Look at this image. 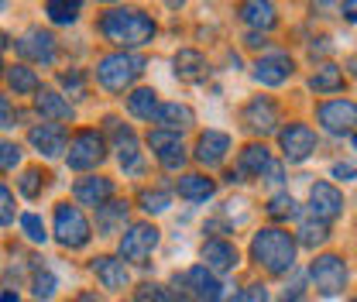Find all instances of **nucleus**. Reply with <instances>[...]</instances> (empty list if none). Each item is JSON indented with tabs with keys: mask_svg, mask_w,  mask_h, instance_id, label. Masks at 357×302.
Segmentation results:
<instances>
[{
	"mask_svg": "<svg viewBox=\"0 0 357 302\" xmlns=\"http://www.w3.org/2000/svg\"><path fill=\"white\" fill-rule=\"evenodd\" d=\"M3 45H10V38H7V35L0 31V48H3Z\"/></svg>",
	"mask_w": 357,
	"mask_h": 302,
	"instance_id": "obj_48",
	"label": "nucleus"
},
{
	"mask_svg": "<svg viewBox=\"0 0 357 302\" xmlns=\"http://www.w3.org/2000/svg\"><path fill=\"white\" fill-rule=\"evenodd\" d=\"M155 248H158V227L155 223H134V227H128V234L121 237V261L144 264Z\"/></svg>",
	"mask_w": 357,
	"mask_h": 302,
	"instance_id": "obj_8",
	"label": "nucleus"
},
{
	"mask_svg": "<svg viewBox=\"0 0 357 302\" xmlns=\"http://www.w3.org/2000/svg\"><path fill=\"white\" fill-rule=\"evenodd\" d=\"M128 110H131L137 121H155V110H158V93L151 86H141L134 89L128 96Z\"/></svg>",
	"mask_w": 357,
	"mask_h": 302,
	"instance_id": "obj_28",
	"label": "nucleus"
},
{
	"mask_svg": "<svg viewBox=\"0 0 357 302\" xmlns=\"http://www.w3.org/2000/svg\"><path fill=\"white\" fill-rule=\"evenodd\" d=\"M103 158H107V141H103L96 130H79V134L69 141V155H66L69 169L86 172V169H96Z\"/></svg>",
	"mask_w": 357,
	"mask_h": 302,
	"instance_id": "obj_5",
	"label": "nucleus"
},
{
	"mask_svg": "<svg viewBox=\"0 0 357 302\" xmlns=\"http://www.w3.org/2000/svg\"><path fill=\"white\" fill-rule=\"evenodd\" d=\"M7 83L14 93H38V76L28 66H10L7 69Z\"/></svg>",
	"mask_w": 357,
	"mask_h": 302,
	"instance_id": "obj_32",
	"label": "nucleus"
},
{
	"mask_svg": "<svg viewBox=\"0 0 357 302\" xmlns=\"http://www.w3.org/2000/svg\"><path fill=\"white\" fill-rule=\"evenodd\" d=\"M17 52L28 59V62H38V66H52L55 55H59V45H55V35L52 31H42V28H31L17 38Z\"/></svg>",
	"mask_w": 357,
	"mask_h": 302,
	"instance_id": "obj_11",
	"label": "nucleus"
},
{
	"mask_svg": "<svg viewBox=\"0 0 357 302\" xmlns=\"http://www.w3.org/2000/svg\"><path fill=\"white\" fill-rule=\"evenodd\" d=\"M21 230H24V237L31 241V244H45L48 241V234H45V223L38 213H24L21 216Z\"/></svg>",
	"mask_w": 357,
	"mask_h": 302,
	"instance_id": "obj_37",
	"label": "nucleus"
},
{
	"mask_svg": "<svg viewBox=\"0 0 357 302\" xmlns=\"http://www.w3.org/2000/svg\"><path fill=\"white\" fill-rule=\"evenodd\" d=\"M155 124H162L158 130L176 134V130H182V128H189V124H192V110H189L185 103H162V107L155 110Z\"/></svg>",
	"mask_w": 357,
	"mask_h": 302,
	"instance_id": "obj_24",
	"label": "nucleus"
},
{
	"mask_svg": "<svg viewBox=\"0 0 357 302\" xmlns=\"http://www.w3.org/2000/svg\"><path fill=\"white\" fill-rule=\"evenodd\" d=\"M14 220V196H10V189L0 182V227H7Z\"/></svg>",
	"mask_w": 357,
	"mask_h": 302,
	"instance_id": "obj_41",
	"label": "nucleus"
},
{
	"mask_svg": "<svg viewBox=\"0 0 357 302\" xmlns=\"http://www.w3.org/2000/svg\"><path fill=\"white\" fill-rule=\"evenodd\" d=\"M45 14H48V21H52V24H73V21L79 17V3L52 0V3H45Z\"/></svg>",
	"mask_w": 357,
	"mask_h": 302,
	"instance_id": "obj_33",
	"label": "nucleus"
},
{
	"mask_svg": "<svg viewBox=\"0 0 357 302\" xmlns=\"http://www.w3.org/2000/svg\"><path fill=\"white\" fill-rule=\"evenodd\" d=\"M310 275L319 296H340L347 289V264H344V258H337V255H319V258L312 261Z\"/></svg>",
	"mask_w": 357,
	"mask_h": 302,
	"instance_id": "obj_6",
	"label": "nucleus"
},
{
	"mask_svg": "<svg viewBox=\"0 0 357 302\" xmlns=\"http://www.w3.org/2000/svg\"><path fill=\"white\" fill-rule=\"evenodd\" d=\"M137 302H176V296L169 292V289H162V285H141L137 289Z\"/></svg>",
	"mask_w": 357,
	"mask_h": 302,
	"instance_id": "obj_40",
	"label": "nucleus"
},
{
	"mask_svg": "<svg viewBox=\"0 0 357 302\" xmlns=\"http://www.w3.org/2000/svg\"><path fill=\"white\" fill-rule=\"evenodd\" d=\"M241 21L244 24H251V28H261V31H268V28H275V21H278V14H275V7L271 3H244L241 7Z\"/></svg>",
	"mask_w": 357,
	"mask_h": 302,
	"instance_id": "obj_29",
	"label": "nucleus"
},
{
	"mask_svg": "<svg viewBox=\"0 0 357 302\" xmlns=\"http://www.w3.org/2000/svg\"><path fill=\"white\" fill-rule=\"evenodd\" d=\"M271 165H275V162H271V151H268L265 144H248V148L241 151V169H237V179H241V175L265 179Z\"/></svg>",
	"mask_w": 357,
	"mask_h": 302,
	"instance_id": "obj_22",
	"label": "nucleus"
},
{
	"mask_svg": "<svg viewBox=\"0 0 357 302\" xmlns=\"http://www.w3.org/2000/svg\"><path fill=\"white\" fill-rule=\"evenodd\" d=\"M0 302H17V296H10V292H3V296H0Z\"/></svg>",
	"mask_w": 357,
	"mask_h": 302,
	"instance_id": "obj_46",
	"label": "nucleus"
},
{
	"mask_svg": "<svg viewBox=\"0 0 357 302\" xmlns=\"http://www.w3.org/2000/svg\"><path fill=\"white\" fill-rule=\"evenodd\" d=\"M55 289H59V282H55V275L52 271H35L31 275V292H35V299L45 302L55 296Z\"/></svg>",
	"mask_w": 357,
	"mask_h": 302,
	"instance_id": "obj_36",
	"label": "nucleus"
},
{
	"mask_svg": "<svg viewBox=\"0 0 357 302\" xmlns=\"http://www.w3.org/2000/svg\"><path fill=\"white\" fill-rule=\"evenodd\" d=\"M340 86H344V73L337 66H330V62L319 66L310 80V89H316V93H337Z\"/></svg>",
	"mask_w": 357,
	"mask_h": 302,
	"instance_id": "obj_30",
	"label": "nucleus"
},
{
	"mask_svg": "<svg viewBox=\"0 0 357 302\" xmlns=\"http://www.w3.org/2000/svg\"><path fill=\"white\" fill-rule=\"evenodd\" d=\"M234 302H268V289L265 285H248L234 296Z\"/></svg>",
	"mask_w": 357,
	"mask_h": 302,
	"instance_id": "obj_42",
	"label": "nucleus"
},
{
	"mask_svg": "<svg viewBox=\"0 0 357 302\" xmlns=\"http://www.w3.org/2000/svg\"><path fill=\"white\" fill-rule=\"evenodd\" d=\"M35 107H38V114H42V117H48L52 124H59V121H73V107H69V100H62L55 89H42V86H38Z\"/></svg>",
	"mask_w": 357,
	"mask_h": 302,
	"instance_id": "obj_23",
	"label": "nucleus"
},
{
	"mask_svg": "<svg viewBox=\"0 0 357 302\" xmlns=\"http://www.w3.org/2000/svg\"><path fill=\"white\" fill-rule=\"evenodd\" d=\"M333 175H337V179H344V182H351V179H354V165H351V162H347V165H344V162H337V165H333Z\"/></svg>",
	"mask_w": 357,
	"mask_h": 302,
	"instance_id": "obj_45",
	"label": "nucleus"
},
{
	"mask_svg": "<svg viewBox=\"0 0 357 302\" xmlns=\"http://www.w3.org/2000/svg\"><path fill=\"white\" fill-rule=\"evenodd\" d=\"M100 31H103L107 42L137 48V45H148L155 38V21L144 10H137V7H114V10L103 14Z\"/></svg>",
	"mask_w": 357,
	"mask_h": 302,
	"instance_id": "obj_1",
	"label": "nucleus"
},
{
	"mask_svg": "<svg viewBox=\"0 0 357 302\" xmlns=\"http://www.w3.org/2000/svg\"><path fill=\"white\" fill-rule=\"evenodd\" d=\"M316 117H319V124L330 130V134L344 137V134H354L357 107H354V100H326V103H319Z\"/></svg>",
	"mask_w": 357,
	"mask_h": 302,
	"instance_id": "obj_9",
	"label": "nucleus"
},
{
	"mask_svg": "<svg viewBox=\"0 0 357 302\" xmlns=\"http://www.w3.org/2000/svg\"><path fill=\"white\" fill-rule=\"evenodd\" d=\"M292 76V59L285 52H268L255 62V80L261 86H282Z\"/></svg>",
	"mask_w": 357,
	"mask_h": 302,
	"instance_id": "obj_14",
	"label": "nucleus"
},
{
	"mask_svg": "<svg viewBox=\"0 0 357 302\" xmlns=\"http://www.w3.org/2000/svg\"><path fill=\"white\" fill-rule=\"evenodd\" d=\"M310 210L323 223L337 220V216L344 213V192L337 186H330V182H316L310 189Z\"/></svg>",
	"mask_w": 357,
	"mask_h": 302,
	"instance_id": "obj_12",
	"label": "nucleus"
},
{
	"mask_svg": "<svg viewBox=\"0 0 357 302\" xmlns=\"http://www.w3.org/2000/svg\"><path fill=\"white\" fill-rule=\"evenodd\" d=\"M124 223H128V203H103L96 210V234L100 237L124 234Z\"/></svg>",
	"mask_w": 357,
	"mask_h": 302,
	"instance_id": "obj_21",
	"label": "nucleus"
},
{
	"mask_svg": "<svg viewBox=\"0 0 357 302\" xmlns=\"http://www.w3.org/2000/svg\"><path fill=\"white\" fill-rule=\"evenodd\" d=\"M169 203H172L169 192H158V189H155V192H151V189L141 192V210H144V213H165Z\"/></svg>",
	"mask_w": 357,
	"mask_h": 302,
	"instance_id": "obj_38",
	"label": "nucleus"
},
{
	"mask_svg": "<svg viewBox=\"0 0 357 302\" xmlns=\"http://www.w3.org/2000/svg\"><path fill=\"white\" fill-rule=\"evenodd\" d=\"M62 86L73 89V93L79 96V93H83V73H79V69H73V73H62Z\"/></svg>",
	"mask_w": 357,
	"mask_h": 302,
	"instance_id": "obj_43",
	"label": "nucleus"
},
{
	"mask_svg": "<svg viewBox=\"0 0 357 302\" xmlns=\"http://www.w3.org/2000/svg\"><path fill=\"white\" fill-rule=\"evenodd\" d=\"M45 182H48V172H42V169H24L21 179H17V189H21L28 199H35L45 189Z\"/></svg>",
	"mask_w": 357,
	"mask_h": 302,
	"instance_id": "obj_34",
	"label": "nucleus"
},
{
	"mask_svg": "<svg viewBox=\"0 0 357 302\" xmlns=\"http://www.w3.org/2000/svg\"><path fill=\"white\" fill-rule=\"evenodd\" d=\"M326 237H330V223H323V220H316V216H306V220L299 223V244H303V248H319Z\"/></svg>",
	"mask_w": 357,
	"mask_h": 302,
	"instance_id": "obj_31",
	"label": "nucleus"
},
{
	"mask_svg": "<svg viewBox=\"0 0 357 302\" xmlns=\"http://www.w3.org/2000/svg\"><path fill=\"white\" fill-rule=\"evenodd\" d=\"M89 237H93V230H89V220L83 216V210L59 203L55 206V241L69 251H79L89 244Z\"/></svg>",
	"mask_w": 357,
	"mask_h": 302,
	"instance_id": "obj_4",
	"label": "nucleus"
},
{
	"mask_svg": "<svg viewBox=\"0 0 357 302\" xmlns=\"http://www.w3.org/2000/svg\"><path fill=\"white\" fill-rule=\"evenodd\" d=\"M176 76L185 80V83H196L206 76V59L196 52V48H182L176 55Z\"/></svg>",
	"mask_w": 357,
	"mask_h": 302,
	"instance_id": "obj_26",
	"label": "nucleus"
},
{
	"mask_svg": "<svg viewBox=\"0 0 357 302\" xmlns=\"http://www.w3.org/2000/svg\"><path fill=\"white\" fill-rule=\"evenodd\" d=\"M227 151H230V137H227L223 130H206V134H199V141H196V162L206 165V169L220 165L223 158H227Z\"/></svg>",
	"mask_w": 357,
	"mask_h": 302,
	"instance_id": "obj_18",
	"label": "nucleus"
},
{
	"mask_svg": "<svg viewBox=\"0 0 357 302\" xmlns=\"http://www.w3.org/2000/svg\"><path fill=\"white\" fill-rule=\"evenodd\" d=\"M17 165H21V148L14 141H3L0 137V172H10Z\"/></svg>",
	"mask_w": 357,
	"mask_h": 302,
	"instance_id": "obj_39",
	"label": "nucleus"
},
{
	"mask_svg": "<svg viewBox=\"0 0 357 302\" xmlns=\"http://www.w3.org/2000/svg\"><path fill=\"white\" fill-rule=\"evenodd\" d=\"M110 124V130L117 134V158H121V169L131 175H141L144 172V162H141V151H137V137H134L131 128H121L114 117L107 121Z\"/></svg>",
	"mask_w": 357,
	"mask_h": 302,
	"instance_id": "obj_16",
	"label": "nucleus"
},
{
	"mask_svg": "<svg viewBox=\"0 0 357 302\" xmlns=\"http://www.w3.org/2000/svg\"><path fill=\"white\" fill-rule=\"evenodd\" d=\"M199 258L206 261V264H203L206 271H234L241 255H237V248H234L230 241H206V244L199 248Z\"/></svg>",
	"mask_w": 357,
	"mask_h": 302,
	"instance_id": "obj_19",
	"label": "nucleus"
},
{
	"mask_svg": "<svg viewBox=\"0 0 357 302\" xmlns=\"http://www.w3.org/2000/svg\"><path fill=\"white\" fill-rule=\"evenodd\" d=\"M28 141L42 151L45 158H59V155L66 151L69 134H66V124H42V128H31Z\"/></svg>",
	"mask_w": 357,
	"mask_h": 302,
	"instance_id": "obj_17",
	"label": "nucleus"
},
{
	"mask_svg": "<svg viewBox=\"0 0 357 302\" xmlns=\"http://www.w3.org/2000/svg\"><path fill=\"white\" fill-rule=\"evenodd\" d=\"M144 66H148V62H144V55H137V52H114V55H103V59L96 62V80L103 83V89H110V93H124V89L144 73Z\"/></svg>",
	"mask_w": 357,
	"mask_h": 302,
	"instance_id": "obj_3",
	"label": "nucleus"
},
{
	"mask_svg": "<svg viewBox=\"0 0 357 302\" xmlns=\"http://www.w3.org/2000/svg\"><path fill=\"white\" fill-rule=\"evenodd\" d=\"M278 141H282V155H285V162H306L312 151H316V130L310 124H289V128L278 134Z\"/></svg>",
	"mask_w": 357,
	"mask_h": 302,
	"instance_id": "obj_10",
	"label": "nucleus"
},
{
	"mask_svg": "<svg viewBox=\"0 0 357 302\" xmlns=\"http://www.w3.org/2000/svg\"><path fill=\"white\" fill-rule=\"evenodd\" d=\"M241 121H244V128L248 130H258V134H268V130L278 128V107L268 100V96H255L248 107H244V114H241Z\"/></svg>",
	"mask_w": 357,
	"mask_h": 302,
	"instance_id": "obj_15",
	"label": "nucleus"
},
{
	"mask_svg": "<svg viewBox=\"0 0 357 302\" xmlns=\"http://www.w3.org/2000/svg\"><path fill=\"white\" fill-rule=\"evenodd\" d=\"M178 196L182 199H189V203H203V199H210L213 196V179H206V175H182L176 182Z\"/></svg>",
	"mask_w": 357,
	"mask_h": 302,
	"instance_id": "obj_27",
	"label": "nucleus"
},
{
	"mask_svg": "<svg viewBox=\"0 0 357 302\" xmlns=\"http://www.w3.org/2000/svg\"><path fill=\"white\" fill-rule=\"evenodd\" d=\"M10 117H14V110H10L7 96H0V128H10Z\"/></svg>",
	"mask_w": 357,
	"mask_h": 302,
	"instance_id": "obj_44",
	"label": "nucleus"
},
{
	"mask_svg": "<svg viewBox=\"0 0 357 302\" xmlns=\"http://www.w3.org/2000/svg\"><path fill=\"white\" fill-rule=\"evenodd\" d=\"M296 213H299V206H296V199L289 192H278V196L268 199V216L271 220H292Z\"/></svg>",
	"mask_w": 357,
	"mask_h": 302,
	"instance_id": "obj_35",
	"label": "nucleus"
},
{
	"mask_svg": "<svg viewBox=\"0 0 357 302\" xmlns=\"http://www.w3.org/2000/svg\"><path fill=\"white\" fill-rule=\"evenodd\" d=\"M285 302H310L306 296H292V299H285Z\"/></svg>",
	"mask_w": 357,
	"mask_h": 302,
	"instance_id": "obj_47",
	"label": "nucleus"
},
{
	"mask_svg": "<svg viewBox=\"0 0 357 302\" xmlns=\"http://www.w3.org/2000/svg\"><path fill=\"white\" fill-rule=\"evenodd\" d=\"M0 69H3V66H0Z\"/></svg>",
	"mask_w": 357,
	"mask_h": 302,
	"instance_id": "obj_49",
	"label": "nucleus"
},
{
	"mask_svg": "<svg viewBox=\"0 0 357 302\" xmlns=\"http://www.w3.org/2000/svg\"><path fill=\"white\" fill-rule=\"evenodd\" d=\"M76 199L83 203V206H103V203H110V196H114V182L110 179H103V175H86V179H79L76 182Z\"/></svg>",
	"mask_w": 357,
	"mask_h": 302,
	"instance_id": "obj_20",
	"label": "nucleus"
},
{
	"mask_svg": "<svg viewBox=\"0 0 357 302\" xmlns=\"http://www.w3.org/2000/svg\"><path fill=\"white\" fill-rule=\"evenodd\" d=\"M251 258L271 275H285L296 268V241L282 227H265L251 241Z\"/></svg>",
	"mask_w": 357,
	"mask_h": 302,
	"instance_id": "obj_2",
	"label": "nucleus"
},
{
	"mask_svg": "<svg viewBox=\"0 0 357 302\" xmlns=\"http://www.w3.org/2000/svg\"><path fill=\"white\" fill-rule=\"evenodd\" d=\"M93 275L100 278L103 289H124L128 285V268L117 258H96L93 261Z\"/></svg>",
	"mask_w": 357,
	"mask_h": 302,
	"instance_id": "obj_25",
	"label": "nucleus"
},
{
	"mask_svg": "<svg viewBox=\"0 0 357 302\" xmlns=\"http://www.w3.org/2000/svg\"><path fill=\"white\" fill-rule=\"evenodd\" d=\"M176 289H182L192 302H220L223 299V285L213 271H206L203 264L189 268L182 278L176 275Z\"/></svg>",
	"mask_w": 357,
	"mask_h": 302,
	"instance_id": "obj_7",
	"label": "nucleus"
},
{
	"mask_svg": "<svg viewBox=\"0 0 357 302\" xmlns=\"http://www.w3.org/2000/svg\"><path fill=\"white\" fill-rule=\"evenodd\" d=\"M148 144H151V151L158 155V162H162L169 172H178V169L185 165V148H182L178 134H169V130H151V134H148Z\"/></svg>",
	"mask_w": 357,
	"mask_h": 302,
	"instance_id": "obj_13",
	"label": "nucleus"
}]
</instances>
